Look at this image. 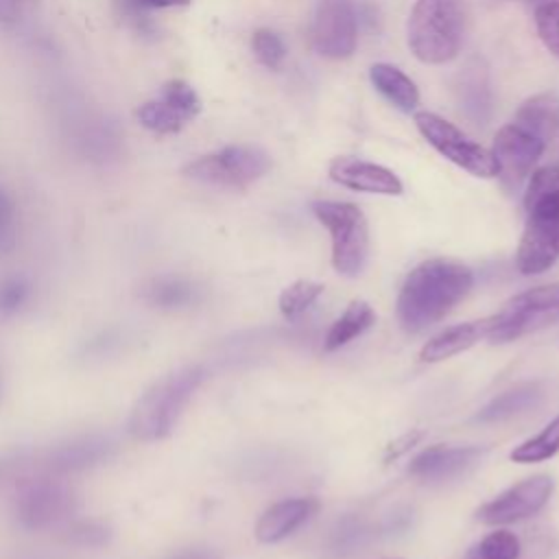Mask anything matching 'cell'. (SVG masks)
<instances>
[{
    "label": "cell",
    "mask_w": 559,
    "mask_h": 559,
    "mask_svg": "<svg viewBox=\"0 0 559 559\" xmlns=\"http://www.w3.org/2000/svg\"><path fill=\"white\" fill-rule=\"evenodd\" d=\"M557 133L559 96L555 92L535 94L518 107L513 120L496 133L493 146L489 148L498 166V177L507 190H515L531 177L535 164Z\"/></svg>",
    "instance_id": "cell-1"
},
{
    "label": "cell",
    "mask_w": 559,
    "mask_h": 559,
    "mask_svg": "<svg viewBox=\"0 0 559 559\" xmlns=\"http://www.w3.org/2000/svg\"><path fill=\"white\" fill-rule=\"evenodd\" d=\"M474 286L469 266L448 258H432L417 264L404 280L397 295V319L408 332H421L441 321Z\"/></svg>",
    "instance_id": "cell-2"
},
{
    "label": "cell",
    "mask_w": 559,
    "mask_h": 559,
    "mask_svg": "<svg viewBox=\"0 0 559 559\" xmlns=\"http://www.w3.org/2000/svg\"><path fill=\"white\" fill-rule=\"evenodd\" d=\"M524 231L515 251L522 275H539L559 260V166L531 173L524 192Z\"/></svg>",
    "instance_id": "cell-3"
},
{
    "label": "cell",
    "mask_w": 559,
    "mask_h": 559,
    "mask_svg": "<svg viewBox=\"0 0 559 559\" xmlns=\"http://www.w3.org/2000/svg\"><path fill=\"white\" fill-rule=\"evenodd\" d=\"M465 24V0H417L406 24L408 48L421 63H448L463 46Z\"/></svg>",
    "instance_id": "cell-4"
},
{
    "label": "cell",
    "mask_w": 559,
    "mask_h": 559,
    "mask_svg": "<svg viewBox=\"0 0 559 559\" xmlns=\"http://www.w3.org/2000/svg\"><path fill=\"white\" fill-rule=\"evenodd\" d=\"M201 382V367H186L155 382L131 411V435L142 441H155L166 437L175 428L177 419L181 417L186 404L190 402Z\"/></svg>",
    "instance_id": "cell-5"
},
{
    "label": "cell",
    "mask_w": 559,
    "mask_h": 559,
    "mask_svg": "<svg viewBox=\"0 0 559 559\" xmlns=\"http://www.w3.org/2000/svg\"><path fill=\"white\" fill-rule=\"evenodd\" d=\"M312 214L330 231L334 271L345 277L360 275L369 258V225L362 210L347 201H314Z\"/></svg>",
    "instance_id": "cell-6"
},
{
    "label": "cell",
    "mask_w": 559,
    "mask_h": 559,
    "mask_svg": "<svg viewBox=\"0 0 559 559\" xmlns=\"http://www.w3.org/2000/svg\"><path fill=\"white\" fill-rule=\"evenodd\" d=\"M559 321V282L542 284L511 297L489 317L487 338L493 343L513 341L544 330Z\"/></svg>",
    "instance_id": "cell-7"
},
{
    "label": "cell",
    "mask_w": 559,
    "mask_h": 559,
    "mask_svg": "<svg viewBox=\"0 0 559 559\" xmlns=\"http://www.w3.org/2000/svg\"><path fill=\"white\" fill-rule=\"evenodd\" d=\"M271 170V157L253 144H231L207 153L183 168V175L207 186L247 188Z\"/></svg>",
    "instance_id": "cell-8"
},
{
    "label": "cell",
    "mask_w": 559,
    "mask_h": 559,
    "mask_svg": "<svg viewBox=\"0 0 559 559\" xmlns=\"http://www.w3.org/2000/svg\"><path fill=\"white\" fill-rule=\"evenodd\" d=\"M76 500L72 489L52 474H35L17 485L15 515L22 526L41 531L72 520Z\"/></svg>",
    "instance_id": "cell-9"
},
{
    "label": "cell",
    "mask_w": 559,
    "mask_h": 559,
    "mask_svg": "<svg viewBox=\"0 0 559 559\" xmlns=\"http://www.w3.org/2000/svg\"><path fill=\"white\" fill-rule=\"evenodd\" d=\"M417 131L424 135V140L448 162L456 164L459 168L467 170L474 177L491 179L498 177V166L489 148L480 146L472 138H467L456 124L448 122L435 111H415L413 116Z\"/></svg>",
    "instance_id": "cell-10"
},
{
    "label": "cell",
    "mask_w": 559,
    "mask_h": 559,
    "mask_svg": "<svg viewBox=\"0 0 559 559\" xmlns=\"http://www.w3.org/2000/svg\"><path fill=\"white\" fill-rule=\"evenodd\" d=\"M312 48L325 59H347L356 50L358 22L352 0H317L310 24Z\"/></svg>",
    "instance_id": "cell-11"
},
{
    "label": "cell",
    "mask_w": 559,
    "mask_h": 559,
    "mask_svg": "<svg viewBox=\"0 0 559 559\" xmlns=\"http://www.w3.org/2000/svg\"><path fill=\"white\" fill-rule=\"evenodd\" d=\"M552 493V478L546 474L531 476L507 491L498 493L493 500L485 502L476 511V520L487 526H500L526 520L535 515Z\"/></svg>",
    "instance_id": "cell-12"
},
{
    "label": "cell",
    "mask_w": 559,
    "mask_h": 559,
    "mask_svg": "<svg viewBox=\"0 0 559 559\" xmlns=\"http://www.w3.org/2000/svg\"><path fill=\"white\" fill-rule=\"evenodd\" d=\"M199 111L201 98L197 90L190 83L175 79L162 87L157 98L138 109V120L155 133H177L181 127L194 120Z\"/></svg>",
    "instance_id": "cell-13"
},
{
    "label": "cell",
    "mask_w": 559,
    "mask_h": 559,
    "mask_svg": "<svg viewBox=\"0 0 559 559\" xmlns=\"http://www.w3.org/2000/svg\"><path fill=\"white\" fill-rule=\"evenodd\" d=\"M487 448L478 445H432L421 450L408 465V472L426 483H443L472 472Z\"/></svg>",
    "instance_id": "cell-14"
},
{
    "label": "cell",
    "mask_w": 559,
    "mask_h": 559,
    "mask_svg": "<svg viewBox=\"0 0 559 559\" xmlns=\"http://www.w3.org/2000/svg\"><path fill=\"white\" fill-rule=\"evenodd\" d=\"M330 179L336 181L343 188L356 190V192H369V194H386V197H397L402 194L404 186L400 177L389 170L386 166L365 162L358 157H334L330 162Z\"/></svg>",
    "instance_id": "cell-15"
},
{
    "label": "cell",
    "mask_w": 559,
    "mask_h": 559,
    "mask_svg": "<svg viewBox=\"0 0 559 559\" xmlns=\"http://www.w3.org/2000/svg\"><path fill=\"white\" fill-rule=\"evenodd\" d=\"M111 448L114 445L107 437H98V435L79 437L57 448H50L46 454H39V467L44 474H52V476L83 472L105 461Z\"/></svg>",
    "instance_id": "cell-16"
},
{
    "label": "cell",
    "mask_w": 559,
    "mask_h": 559,
    "mask_svg": "<svg viewBox=\"0 0 559 559\" xmlns=\"http://www.w3.org/2000/svg\"><path fill=\"white\" fill-rule=\"evenodd\" d=\"M317 507H319V502L314 498H290V500L275 502L260 515V520L255 524L258 542L275 544V542L288 537L290 533H295L304 522H308L314 515Z\"/></svg>",
    "instance_id": "cell-17"
},
{
    "label": "cell",
    "mask_w": 559,
    "mask_h": 559,
    "mask_svg": "<svg viewBox=\"0 0 559 559\" xmlns=\"http://www.w3.org/2000/svg\"><path fill=\"white\" fill-rule=\"evenodd\" d=\"M489 332V317L485 319H476V321H465L452 328H445L443 332H439L437 336H432L419 352V360L421 362H441L448 360L465 349H469L472 345H476L478 341L487 338Z\"/></svg>",
    "instance_id": "cell-18"
},
{
    "label": "cell",
    "mask_w": 559,
    "mask_h": 559,
    "mask_svg": "<svg viewBox=\"0 0 559 559\" xmlns=\"http://www.w3.org/2000/svg\"><path fill=\"white\" fill-rule=\"evenodd\" d=\"M544 389L539 382H526L518 384L500 395H496L487 406L480 408L476 415V421L483 424H496V421H507L515 415H522L526 411H533L542 400H544Z\"/></svg>",
    "instance_id": "cell-19"
},
{
    "label": "cell",
    "mask_w": 559,
    "mask_h": 559,
    "mask_svg": "<svg viewBox=\"0 0 559 559\" xmlns=\"http://www.w3.org/2000/svg\"><path fill=\"white\" fill-rule=\"evenodd\" d=\"M371 85L400 111L411 114L419 105V90L408 74L391 63H373L369 68Z\"/></svg>",
    "instance_id": "cell-20"
},
{
    "label": "cell",
    "mask_w": 559,
    "mask_h": 559,
    "mask_svg": "<svg viewBox=\"0 0 559 559\" xmlns=\"http://www.w3.org/2000/svg\"><path fill=\"white\" fill-rule=\"evenodd\" d=\"M140 295L146 304L162 308V310H173V308H183L194 304L197 299V286L183 277H173V275H162L146 280L140 288Z\"/></svg>",
    "instance_id": "cell-21"
},
{
    "label": "cell",
    "mask_w": 559,
    "mask_h": 559,
    "mask_svg": "<svg viewBox=\"0 0 559 559\" xmlns=\"http://www.w3.org/2000/svg\"><path fill=\"white\" fill-rule=\"evenodd\" d=\"M376 321V312L373 308L365 301V299H354L345 312L332 323V328L325 334V349L334 352L341 349L343 345H347L349 341H354L356 336H360L367 328H371Z\"/></svg>",
    "instance_id": "cell-22"
},
{
    "label": "cell",
    "mask_w": 559,
    "mask_h": 559,
    "mask_svg": "<svg viewBox=\"0 0 559 559\" xmlns=\"http://www.w3.org/2000/svg\"><path fill=\"white\" fill-rule=\"evenodd\" d=\"M559 452V415L544 426L542 432L522 441L511 450V461L515 463H539L552 459Z\"/></svg>",
    "instance_id": "cell-23"
},
{
    "label": "cell",
    "mask_w": 559,
    "mask_h": 559,
    "mask_svg": "<svg viewBox=\"0 0 559 559\" xmlns=\"http://www.w3.org/2000/svg\"><path fill=\"white\" fill-rule=\"evenodd\" d=\"M520 539L511 531H493L483 537L467 555V559H518Z\"/></svg>",
    "instance_id": "cell-24"
},
{
    "label": "cell",
    "mask_w": 559,
    "mask_h": 559,
    "mask_svg": "<svg viewBox=\"0 0 559 559\" xmlns=\"http://www.w3.org/2000/svg\"><path fill=\"white\" fill-rule=\"evenodd\" d=\"M321 293H323V284L312 282V280H297L282 290L280 310L286 317H295V314L304 312L306 308H310L319 299Z\"/></svg>",
    "instance_id": "cell-25"
},
{
    "label": "cell",
    "mask_w": 559,
    "mask_h": 559,
    "mask_svg": "<svg viewBox=\"0 0 559 559\" xmlns=\"http://www.w3.org/2000/svg\"><path fill=\"white\" fill-rule=\"evenodd\" d=\"M251 48L255 59L269 68V70H280L286 59V44L284 39L271 31V28H258L251 37Z\"/></svg>",
    "instance_id": "cell-26"
},
{
    "label": "cell",
    "mask_w": 559,
    "mask_h": 559,
    "mask_svg": "<svg viewBox=\"0 0 559 559\" xmlns=\"http://www.w3.org/2000/svg\"><path fill=\"white\" fill-rule=\"evenodd\" d=\"M535 28L548 52L559 59V0L542 2L535 9Z\"/></svg>",
    "instance_id": "cell-27"
},
{
    "label": "cell",
    "mask_w": 559,
    "mask_h": 559,
    "mask_svg": "<svg viewBox=\"0 0 559 559\" xmlns=\"http://www.w3.org/2000/svg\"><path fill=\"white\" fill-rule=\"evenodd\" d=\"M63 526L68 542L79 546H100L109 537V531L96 520H68Z\"/></svg>",
    "instance_id": "cell-28"
},
{
    "label": "cell",
    "mask_w": 559,
    "mask_h": 559,
    "mask_svg": "<svg viewBox=\"0 0 559 559\" xmlns=\"http://www.w3.org/2000/svg\"><path fill=\"white\" fill-rule=\"evenodd\" d=\"M365 535L367 533H365V526L360 520L345 518L343 522H338L336 531L332 533V548L336 552H352V550L360 548Z\"/></svg>",
    "instance_id": "cell-29"
},
{
    "label": "cell",
    "mask_w": 559,
    "mask_h": 559,
    "mask_svg": "<svg viewBox=\"0 0 559 559\" xmlns=\"http://www.w3.org/2000/svg\"><path fill=\"white\" fill-rule=\"evenodd\" d=\"M28 284L22 277H9L0 282V312L11 314L20 310L28 299Z\"/></svg>",
    "instance_id": "cell-30"
},
{
    "label": "cell",
    "mask_w": 559,
    "mask_h": 559,
    "mask_svg": "<svg viewBox=\"0 0 559 559\" xmlns=\"http://www.w3.org/2000/svg\"><path fill=\"white\" fill-rule=\"evenodd\" d=\"M15 247V205L7 190L0 188V253Z\"/></svg>",
    "instance_id": "cell-31"
},
{
    "label": "cell",
    "mask_w": 559,
    "mask_h": 559,
    "mask_svg": "<svg viewBox=\"0 0 559 559\" xmlns=\"http://www.w3.org/2000/svg\"><path fill=\"white\" fill-rule=\"evenodd\" d=\"M127 11L138 15L146 9H173V7H188L192 0H122Z\"/></svg>",
    "instance_id": "cell-32"
},
{
    "label": "cell",
    "mask_w": 559,
    "mask_h": 559,
    "mask_svg": "<svg viewBox=\"0 0 559 559\" xmlns=\"http://www.w3.org/2000/svg\"><path fill=\"white\" fill-rule=\"evenodd\" d=\"M424 437V432L421 430H413V432H406V435H402L400 439H395V441H391L389 445H386V452H384V461H391V459H397V456H402L404 452H408L419 439Z\"/></svg>",
    "instance_id": "cell-33"
},
{
    "label": "cell",
    "mask_w": 559,
    "mask_h": 559,
    "mask_svg": "<svg viewBox=\"0 0 559 559\" xmlns=\"http://www.w3.org/2000/svg\"><path fill=\"white\" fill-rule=\"evenodd\" d=\"M33 0H0V20L2 22H13L20 17V13L24 11L26 4H31Z\"/></svg>",
    "instance_id": "cell-34"
},
{
    "label": "cell",
    "mask_w": 559,
    "mask_h": 559,
    "mask_svg": "<svg viewBox=\"0 0 559 559\" xmlns=\"http://www.w3.org/2000/svg\"><path fill=\"white\" fill-rule=\"evenodd\" d=\"M175 559H212V557L205 555V552H186V555H179Z\"/></svg>",
    "instance_id": "cell-35"
}]
</instances>
